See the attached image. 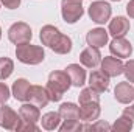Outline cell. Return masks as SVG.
Returning <instances> with one entry per match:
<instances>
[{
	"label": "cell",
	"mask_w": 134,
	"mask_h": 132,
	"mask_svg": "<svg viewBox=\"0 0 134 132\" xmlns=\"http://www.w3.org/2000/svg\"><path fill=\"white\" fill-rule=\"evenodd\" d=\"M80 61H81L83 65L87 67V68H95L101 62V55L98 51V48H95V47L84 48L81 51V55H80Z\"/></svg>",
	"instance_id": "obj_9"
},
{
	"label": "cell",
	"mask_w": 134,
	"mask_h": 132,
	"mask_svg": "<svg viewBox=\"0 0 134 132\" xmlns=\"http://www.w3.org/2000/svg\"><path fill=\"white\" fill-rule=\"evenodd\" d=\"M84 103H100V93L92 87L83 89L80 93V104H84Z\"/></svg>",
	"instance_id": "obj_23"
},
{
	"label": "cell",
	"mask_w": 134,
	"mask_h": 132,
	"mask_svg": "<svg viewBox=\"0 0 134 132\" xmlns=\"http://www.w3.org/2000/svg\"><path fill=\"white\" fill-rule=\"evenodd\" d=\"M8 99H9V89H8L6 84L0 82V104L6 103Z\"/></svg>",
	"instance_id": "obj_30"
},
{
	"label": "cell",
	"mask_w": 134,
	"mask_h": 132,
	"mask_svg": "<svg viewBox=\"0 0 134 132\" xmlns=\"http://www.w3.org/2000/svg\"><path fill=\"white\" fill-rule=\"evenodd\" d=\"M19 115H20L22 120H25V121H31V123L39 121V118H41L39 107H37L36 104H33V103L22 104L20 109H19Z\"/></svg>",
	"instance_id": "obj_18"
},
{
	"label": "cell",
	"mask_w": 134,
	"mask_h": 132,
	"mask_svg": "<svg viewBox=\"0 0 134 132\" xmlns=\"http://www.w3.org/2000/svg\"><path fill=\"white\" fill-rule=\"evenodd\" d=\"M111 5L106 3V2H101V0H97L94 3H91L89 6V17L95 22V23H104L109 20L111 17Z\"/></svg>",
	"instance_id": "obj_5"
},
{
	"label": "cell",
	"mask_w": 134,
	"mask_h": 132,
	"mask_svg": "<svg viewBox=\"0 0 134 132\" xmlns=\"http://www.w3.org/2000/svg\"><path fill=\"white\" fill-rule=\"evenodd\" d=\"M61 13H63V19L67 23L78 22L84 13L81 0H63L61 2Z\"/></svg>",
	"instance_id": "obj_3"
},
{
	"label": "cell",
	"mask_w": 134,
	"mask_h": 132,
	"mask_svg": "<svg viewBox=\"0 0 134 132\" xmlns=\"http://www.w3.org/2000/svg\"><path fill=\"white\" fill-rule=\"evenodd\" d=\"M126 13H128L130 17H133L134 19V0H131V2L126 5Z\"/></svg>",
	"instance_id": "obj_33"
},
{
	"label": "cell",
	"mask_w": 134,
	"mask_h": 132,
	"mask_svg": "<svg viewBox=\"0 0 134 132\" xmlns=\"http://www.w3.org/2000/svg\"><path fill=\"white\" fill-rule=\"evenodd\" d=\"M131 128H133V121L126 117V115H122L119 120H115V123L111 126V129L115 132H128L131 131Z\"/></svg>",
	"instance_id": "obj_24"
},
{
	"label": "cell",
	"mask_w": 134,
	"mask_h": 132,
	"mask_svg": "<svg viewBox=\"0 0 134 132\" xmlns=\"http://www.w3.org/2000/svg\"><path fill=\"white\" fill-rule=\"evenodd\" d=\"M66 71H67V75L70 76L72 86L81 87L86 82V70L83 67H80V64H70V65H67Z\"/></svg>",
	"instance_id": "obj_17"
},
{
	"label": "cell",
	"mask_w": 134,
	"mask_h": 132,
	"mask_svg": "<svg viewBox=\"0 0 134 132\" xmlns=\"http://www.w3.org/2000/svg\"><path fill=\"white\" fill-rule=\"evenodd\" d=\"M0 37H2V28H0Z\"/></svg>",
	"instance_id": "obj_35"
},
{
	"label": "cell",
	"mask_w": 134,
	"mask_h": 132,
	"mask_svg": "<svg viewBox=\"0 0 134 132\" xmlns=\"http://www.w3.org/2000/svg\"><path fill=\"white\" fill-rule=\"evenodd\" d=\"M130 31V20L126 17H115L109 22V34L112 37H123Z\"/></svg>",
	"instance_id": "obj_11"
},
{
	"label": "cell",
	"mask_w": 134,
	"mask_h": 132,
	"mask_svg": "<svg viewBox=\"0 0 134 132\" xmlns=\"http://www.w3.org/2000/svg\"><path fill=\"white\" fill-rule=\"evenodd\" d=\"M20 121V115H17L9 106L0 107V126L8 131H16L17 124Z\"/></svg>",
	"instance_id": "obj_6"
},
{
	"label": "cell",
	"mask_w": 134,
	"mask_h": 132,
	"mask_svg": "<svg viewBox=\"0 0 134 132\" xmlns=\"http://www.w3.org/2000/svg\"><path fill=\"white\" fill-rule=\"evenodd\" d=\"M109 50L117 58H130L133 53V45L125 37H114V40L109 45Z\"/></svg>",
	"instance_id": "obj_7"
},
{
	"label": "cell",
	"mask_w": 134,
	"mask_h": 132,
	"mask_svg": "<svg viewBox=\"0 0 134 132\" xmlns=\"http://www.w3.org/2000/svg\"><path fill=\"white\" fill-rule=\"evenodd\" d=\"M33 37L31 34V28L30 25H27L25 22H16L9 27L8 30V39L16 44V45H20V44H25V42H30Z\"/></svg>",
	"instance_id": "obj_4"
},
{
	"label": "cell",
	"mask_w": 134,
	"mask_h": 132,
	"mask_svg": "<svg viewBox=\"0 0 134 132\" xmlns=\"http://www.w3.org/2000/svg\"><path fill=\"white\" fill-rule=\"evenodd\" d=\"M48 47H50L55 53H58V55H67V53H70V50H72V39H70L69 36H66V34L58 33Z\"/></svg>",
	"instance_id": "obj_13"
},
{
	"label": "cell",
	"mask_w": 134,
	"mask_h": 132,
	"mask_svg": "<svg viewBox=\"0 0 134 132\" xmlns=\"http://www.w3.org/2000/svg\"><path fill=\"white\" fill-rule=\"evenodd\" d=\"M58 113L63 120H80V107L73 103H64L61 104Z\"/></svg>",
	"instance_id": "obj_20"
},
{
	"label": "cell",
	"mask_w": 134,
	"mask_h": 132,
	"mask_svg": "<svg viewBox=\"0 0 134 132\" xmlns=\"http://www.w3.org/2000/svg\"><path fill=\"white\" fill-rule=\"evenodd\" d=\"M83 129H86V126H83L78 120H64V124L59 126L61 132H76Z\"/></svg>",
	"instance_id": "obj_26"
},
{
	"label": "cell",
	"mask_w": 134,
	"mask_h": 132,
	"mask_svg": "<svg viewBox=\"0 0 134 132\" xmlns=\"http://www.w3.org/2000/svg\"><path fill=\"white\" fill-rule=\"evenodd\" d=\"M28 90H30V82L24 78L14 81L13 84V95L14 98L19 99V101H27L28 98Z\"/></svg>",
	"instance_id": "obj_19"
},
{
	"label": "cell",
	"mask_w": 134,
	"mask_h": 132,
	"mask_svg": "<svg viewBox=\"0 0 134 132\" xmlns=\"http://www.w3.org/2000/svg\"><path fill=\"white\" fill-rule=\"evenodd\" d=\"M100 103H84L80 107V120L83 121H95L100 117Z\"/></svg>",
	"instance_id": "obj_14"
},
{
	"label": "cell",
	"mask_w": 134,
	"mask_h": 132,
	"mask_svg": "<svg viewBox=\"0 0 134 132\" xmlns=\"http://www.w3.org/2000/svg\"><path fill=\"white\" fill-rule=\"evenodd\" d=\"M89 87H92L98 93L106 92L109 87V76L103 71H92L89 76Z\"/></svg>",
	"instance_id": "obj_15"
},
{
	"label": "cell",
	"mask_w": 134,
	"mask_h": 132,
	"mask_svg": "<svg viewBox=\"0 0 134 132\" xmlns=\"http://www.w3.org/2000/svg\"><path fill=\"white\" fill-rule=\"evenodd\" d=\"M14 70V62L9 58H0V79H6L11 76Z\"/></svg>",
	"instance_id": "obj_25"
},
{
	"label": "cell",
	"mask_w": 134,
	"mask_h": 132,
	"mask_svg": "<svg viewBox=\"0 0 134 132\" xmlns=\"http://www.w3.org/2000/svg\"><path fill=\"white\" fill-rule=\"evenodd\" d=\"M70 86H72V81H70V76L67 75V71H63V70L52 71L48 75V82L45 87L50 101H61L64 92L69 90Z\"/></svg>",
	"instance_id": "obj_1"
},
{
	"label": "cell",
	"mask_w": 134,
	"mask_h": 132,
	"mask_svg": "<svg viewBox=\"0 0 134 132\" xmlns=\"http://www.w3.org/2000/svg\"><path fill=\"white\" fill-rule=\"evenodd\" d=\"M133 106H134V104H133Z\"/></svg>",
	"instance_id": "obj_36"
},
{
	"label": "cell",
	"mask_w": 134,
	"mask_h": 132,
	"mask_svg": "<svg viewBox=\"0 0 134 132\" xmlns=\"http://www.w3.org/2000/svg\"><path fill=\"white\" fill-rule=\"evenodd\" d=\"M86 40H87L89 47H95V48L104 47L108 44V31H104L103 28H94L87 33Z\"/></svg>",
	"instance_id": "obj_16"
},
{
	"label": "cell",
	"mask_w": 134,
	"mask_h": 132,
	"mask_svg": "<svg viewBox=\"0 0 134 132\" xmlns=\"http://www.w3.org/2000/svg\"><path fill=\"white\" fill-rule=\"evenodd\" d=\"M114 97L122 104H130L134 99V87L130 82H119L114 90Z\"/></svg>",
	"instance_id": "obj_12"
},
{
	"label": "cell",
	"mask_w": 134,
	"mask_h": 132,
	"mask_svg": "<svg viewBox=\"0 0 134 132\" xmlns=\"http://www.w3.org/2000/svg\"><path fill=\"white\" fill-rule=\"evenodd\" d=\"M123 73H125V76L130 82H134V59H130L123 65Z\"/></svg>",
	"instance_id": "obj_27"
},
{
	"label": "cell",
	"mask_w": 134,
	"mask_h": 132,
	"mask_svg": "<svg viewBox=\"0 0 134 132\" xmlns=\"http://www.w3.org/2000/svg\"><path fill=\"white\" fill-rule=\"evenodd\" d=\"M16 56L20 62L24 64H28V65H37L44 61L45 58V53H44V48L42 47H37V45H31L30 42H25V44H20L17 45L16 48Z\"/></svg>",
	"instance_id": "obj_2"
},
{
	"label": "cell",
	"mask_w": 134,
	"mask_h": 132,
	"mask_svg": "<svg viewBox=\"0 0 134 132\" xmlns=\"http://www.w3.org/2000/svg\"><path fill=\"white\" fill-rule=\"evenodd\" d=\"M123 62L117 58H112V56H106L103 61H101V71L106 73L109 78H114V76H119L123 73Z\"/></svg>",
	"instance_id": "obj_8"
},
{
	"label": "cell",
	"mask_w": 134,
	"mask_h": 132,
	"mask_svg": "<svg viewBox=\"0 0 134 132\" xmlns=\"http://www.w3.org/2000/svg\"><path fill=\"white\" fill-rule=\"evenodd\" d=\"M2 3H3L5 8H8V9H16V8H19L20 0H2Z\"/></svg>",
	"instance_id": "obj_31"
},
{
	"label": "cell",
	"mask_w": 134,
	"mask_h": 132,
	"mask_svg": "<svg viewBox=\"0 0 134 132\" xmlns=\"http://www.w3.org/2000/svg\"><path fill=\"white\" fill-rule=\"evenodd\" d=\"M58 33H59V30H58L56 27H53V25H45V27H42V28H41V34H39L41 42L48 47Z\"/></svg>",
	"instance_id": "obj_22"
},
{
	"label": "cell",
	"mask_w": 134,
	"mask_h": 132,
	"mask_svg": "<svg viewBox=\"0 0 134 132\" xmlns=\"http://www.w3.org/2000/svg\"><path fill=\"white\" fill-rule=\"evenodd\" d=\"M28 101L36 104L37 107H45L48 104V93H47V89L41 87V86H30V90H28Z\"/></svg>",
	"instance_id": "obj_10"
},
{
	"label": "cell",
	"mask_w": 134,
	"mask_h": 132,
	"mask_svg": "<svg viewBox=\"0 0 134 132\" xmlns=\"http://www.w3.org/2000/svg\"><path fill=\"white\" fill-rule=\"evenodd\" d=\"M111 2H120V0H111Z\"/></svg>",
	"instance_id": "obj_34"
},
{
	"label": "cell",
	"mask_w": 134,
	"mask_h": 132,
	"mask_svg": "<svg viewBox=\"0 0 134 132\" xmlns=\"http://www.w3.org/2000/svg\"><path fill=\"white\" fill-rule=\"evenodd\" d=\"M42 128L47 129V131H55L56 128H59V123H61V115L58 112H48L45 115H42Z\"/></svg>",
	"instance_id": "obj_21"
},
{
	"label": "cell",
	"mask_w": 134,
	"mask_h": 132,
	"mask_svg": "<svg viewBox=\"0 0 134 132\" xmlns=\"http://www.w3.org/2000/svg\"><path fill=\"white\" fill-rule=\"evenodd\" d=\"M123 115H126L131 121L134 123V106H131V107H126L125 110H123Z\"/></svg>",
	"instance_id": "obj_32"
},
{
	"label": "cell",
	"mask_w": 134,
	"mask_h": 132,
	"mask_svg": "<svg viewBox=\"0 0 134 132\" xmlns=\"http://www.w3.org/2000/svg\"><path fill=\"white\" fill-rule=\"evenodd\" d=\"M86 131H111V126L106 121H97L92 126H86Z\"/></svg>",
	"instance_id": "obj_29"
},
{
	"label": "cell",
	"mask_w": 134,
	"mask_h": 132,
	"mask_svg": "<svg viewBox=\"0 0 134 132\" xmlns=\"http://www.w3.org/2000/svg\"><path fill=\"white\" fill-rule=\"evenodd\" d=\"M16 131H39V128L36 126V123L25 121V120H22V118H20V121H19V124H17V128H16Z\"/></svg>",
	"instance_id": "obj_28"
}]
</instances>
